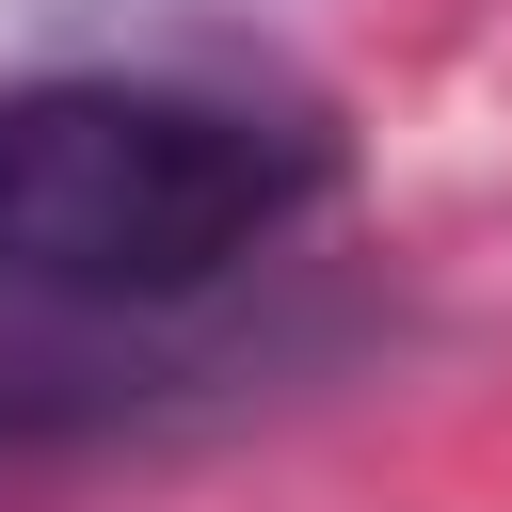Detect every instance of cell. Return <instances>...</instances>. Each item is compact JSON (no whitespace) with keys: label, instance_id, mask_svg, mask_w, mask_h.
<instances>
[{"label":"cell","instance_id":"cell-1","mask_svg":"<svg viewBox=\"0 0 512 512\" xmlns=\"http://www.w3.org/2000/svg\"><path fill=\"white\" fill-rule=\"evenodd\" d=\"M336 192V144L192 80H16L0 96V288H224Z\"/></svg>","mask_w":512,"mask_h":512},{"label":"cell","instance_id":"cell-2","mask_svg":"<svg viewBox=\"0 0 512 512\" xmlns=\"http://www.w3.org/2000/svg\"><path fill=\"white\" fill-rule=\"evenodd\" d=\"M304 352H336V320H240L224 288H176V304H128V288H0V464L224 416L240 384H272Z\"/></svg>","mask_w":512,"mask_h":512}]
</instances>
